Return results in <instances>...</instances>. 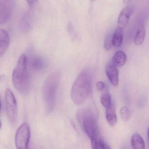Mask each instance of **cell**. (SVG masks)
Masks as SVG:
<instances>
[{"label":"cell","mask_w":149,"mask_h":149,"mask_svg":"<svg viewBox=\"0 0 149 149\" xmlns=\"http://www.w3.org/2000/svg\"><path fill=\"white\" fill-rule=\"evenodd\" d=\"M91 73L89 69L83 70L75 80L71 90V97L76 104L83 103L91 90Z\"/></svg>","instance_id":"cell-1"},{"label":"cell","mask_w":149,"mask_h":149,"mask_svg":"<svg viewBox=\"0 0 149 149\" xmlns=\"http://www.w3.org/2000/svg\"><path fill=\"white\" fill-rule=\"evenodd\" d=\"M27 62V58L26 55L21 56L12 74L14 86L19 92L23 94L28 93L30 89Z\"/></svg>","instance_id":"cell-2"},{"label":"cell","mask_w":149,"mask_h":149,"mask_svg":"<svg viewBox=\"0 0 149 149\" xmlns=\"http://www.w3.org/2000/svg\"><path fill=\"white\" fill-rule=\"evenodd\" d=\"M60 72H53L45 81L42 88L43 100L48 112L54 109L56 100V94L61 81Z\"/></svg>","instance_id":"cell-3"},{"label":"cell","mask_w":149,"mask_h":149,"mask_svg":"<svg viewBox=\"0 0 149 149\" xmlns=\"http://www.w3.org/2000/svg\"><path fill=\"white\" fill-rule=\"evenodd\" d=\"M77 118L85 132L91 139L99 137V130L95 118L91 112L87 111H80Z\"/></svg>","instance_id":"cell-4"},{"label":"cell","mask_w":149,"mask_h":149,"mask_svg":"<svg viewBox=\"0 0 149 149\" xmlns=\"http://www.w3.org/2000/svg\"><path fill=\"white\" fill-rule=\"evenodd\" d=\"M30 129L28 124L24 123L17 130L15 137L16 149H29Z\"/></svg>","instance_id":"cell-5"},{"label":"cell","mask_w":149,"mask_h":149,"mask_svg":"<svg viewBox=\"0 0 149 149\" xmlns=\"http://www.w3.org/2000/svg\"><path fill=\"white\" fill-rule=\"evenodd\" d=\"M6 111L10 123H16L17 116V105L16 98L12 91L7 89L5 95Z\"/></svg>","instance_id":"cell-6"},{"label":"cell","mask_w":149,"mask_h":149,"mask_svg":"<svg viewBox=\"0 0 149 149\" xmlns=\"http://www.w3.org/2000/svg\"><path fill=\"white\" fill-rule=\"evenodd\" d=\"M14 1L12 0H0V23L4 24L10 19Z\"/></svg>","instance_id":"cell-7"},{"label":"cell","mask_w":149,"mask_h":149,"mask_svg":"<svg viewBox=\"0 0 149 149\" xmlns=\"http://www.w3.org/2000/svg\"><path fill=\"white\" fill-rule=\"evenodd\" d=\"M134 7L131 5L127 6L122 10L118 19V27L124 29L126 27L129 19L134 11Z\"/></svg>","instance_id":"cell-8"},{"label":"cell","mask_w":149,"mask_h":149,"mask_svg":"<svg viewBox=\"0 0 149 149\" xmlns=\"http://www.w3.org/2000/svg\"><path fill=\"white\" fill-rule=\"evenodd\" d=\"M105 71L110 82L113 86H117L119 83V76L117 68L111 63L107 65Z\"/></svg>","instance_id":"cell-9"},{"label":"cell","mask_w":149,"mask_h":149,"mask_svg":"<svg viewBox=\"0 0 149 149\" xmlns=\"http://www.w3.org/2000/svg\"><path fill=\"white\" fill-rule=\"evenodd\" d=\"M10 43V36L7 31L5 29L0 30V55H2L6 51Z\"/></svg>","instance_id":"cell-10"},{"label":"cell","mask_w":149,"mask_h":149,"mask_svg":"<svg viewBox=\"0 0 149 149\" xmlns=\"http://www.w3.org/2000/svg\"><path fill=\"white\" fill-rule=\"evenodd\" d=\"M105 118L109 124L114 126L117 122L116 106L113 103L105 111Z\"/></svg>","instance_id":"cell-11"},{"label":"cell","mask_w":149,"mask_h":149,"mask_svg":"<svg viewBox=\"0 0 149 149\" xmlns=\"http://www.w3.org/2000/svg\"><path fill=\"white\" fill-rule=\"evenodd\" d=\"M127 56L123 51H118L114 54L111 63L117 68L123 67L126 62Z\"/></svg>","instance_id":"cell-12"},{"label":"cell","mask_w":149,"mask_h":149,"mask_svg":"<svg viewBox=\"0 0 149 149\" xmlns=\"http://www.w3.org/2000/svg\"><path fill=\"white\" fill-rule=\"evenodd\" d=\"M30 67L36 71H40L45 68L46 62L41 56H35L32 58L30 62Z\"/></svg>","instance_id":"cell-13"},{"label":"cell","mask_w":149,"mask_h":149,"mask_svg":"<svg viewBox=\"0 0 149 149\" xmlns=\"http://www.w3.org/2000/svg\"><path fill=\"white\" fill-rule=\"evenodd\" d=\"M131 143L133 149H145V143L139 133H134L131 139Z\"/></svg>","instance_id":"cell-14"},{"label":"cell","mask_w":149,"mask_h":149,"mask_svg":"<svg viewBox=\"0 0 149 149\" xmlns=\"http://www.w3.org/2000/svg\"><path fill=\"white\" fill-rule=\"evenodd\" d=\"M123 29L118 27L115 30L112 38L113 46L116 47H119L122 45L123 39Z\"/></svg>","instance_id":"cell-15"},{"label":"cell","mask_w":149,"mask_h":149,"mask_svg":"<svg viewBox=\"0 0 149 149\" xmlns=\"http://www.w3.org/2000/svg\"><path fill=\"white\" fill-rule=\"evenodd\" d=\"M146 31L144 26H141L138 29L134 37V42L136 45L140 46L143 44L145 40Z\"/></svg>","instance_id":"cell-16"},{"label":"cell","mask_w":149,"mask_h":149,"mask_svg":"<svg viewBox=\"0 0 149 149\" xmlns=\"http://www.w3.org/2000/svg\"><path fill=\"white\" fill-rule=\"evenodd\" d=\"M100 99L102 105L106 109L109 108L112 104L111 96L110 93L107 90L102 92Z\"/></svg>","instance_id":"cell-17"},{"label":"cell","mask_w":149,"mask_h":149,"mask_svg":"<svg viewBox=\"0 0 149 149\" xmlns=\"http://www.w3.org/2000/svg\"><path fill=\"white\" fill-rule=\"evenodd\" d=\"M91 145L92 149H104L105 146V143L100 137L91 139Z\"/></svg>","instance_id":"cell-18"},{"label":"cell","mask_w":149,"mask_h":149,"mask_svg":"<svg viewBox=\"0 0 149 149\" xmlns=\"http://www.w3.org/2000/svg\"><path fill=\"white\" fill-rule=\"evenodd\" d=\"M120 117L124 122L128 121L130 117V111L128 107L126 106H123L120 109Z\"/></svg>","instance_id":"cell-19"},{"label":"cell","mask_w":149,"mask_h":149,"mask_svg":"<svg viewBox=\"0 0 149 149\" xmlns=\"http://www.w3.org/2000/svg\"><path fill=\"white\" fill-rule=\"evenodd\" d=\"M112 38L113 36H111V34H108L105 37L104 42V47L107 51L111 50L113 46L112 42Z\"/></svg>","instance_id":"cell-20"},{"label":"cell","mask_w":149,"mask_h":149,"mask_svg":"<svg viewBox=\"0 0 149 149\" xmlns=\"http://www.w3.org/2000/svg\"><path fill=\"white\" fill-rule=\"evenodd\" d=\"M28 14H26L22 18L21 21L22 26L24 29H29L30 28V18Z\"/></svg>","instance_id":"cell-21"},{"label":"cell","mask_w":149,"mask_h":149,"mask_svg":"<svg viewBox=\"0 0 149 149\" xmlns=\"http://www.w3.org/2000/svg\"><path fill=\"white\" fill-rule=\"evenodd\" d=\"M96 88L98 91L100 92H103L107 90L106 84L102 81H98L97 83Z\"/></svg>","instance_id":"cell-22"},{"label":"cell","mask_w":149,"mask_h":149,"mask_svg":"<svg viewBox=\"0 0 149 149\" xmlns=\"http://www.w3.org/2000/svg\"><path fill=\"white\" fill-rule=\"evenodd\" d=\"M27 2H28V3L29 6H33V5H34L35 3L37 2V1H32V0L31 1V0H30V1H27Z\"/></svg>","instance_id":"cell-23"},{"label":"cell","mask_w":149,"mask_h":149,"mask_svg":"<svg viewBox=\"0 0 149 149\" xmlns=\"http://www.w3.org/2000/svg\"><path fill=\"white\" fill-rule=\"evenodd\" d=\"M104 149H111L108 146L106 145V144H105V146H104Z\"/></svg>","instance_id":"cell-24"},{"label":"cell","mask_w":149,"mask_h":149,"mask_svg":"<svg viewBox=\"0 0 149 149\" xmlns=\"http://www.w3.org/2000/svg\"><path fill=\"white\" fill-rule=\"evenodd\" d=\"M148 143H149V141H148Z\"/></svg>","instance_id":"cell-25"}]
</instances>
